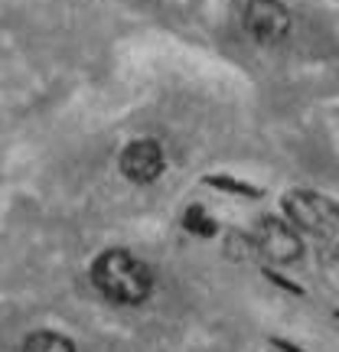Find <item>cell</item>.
I'll list each match as a JSON object with an SVG mask.
<instances>
[{"instance_id":"cell-8","label":"cell","mask_w":339,"mask_h":352,"mask_svg":"<svg viewBox=\"0 0 339 352\" xmlns=\"http://www.w3.org/2000/svg\"><path fill=\"white\" fill-rule=\"evenodd\" d=\"M206 186H219L226 192H239V196H261V189L248 186V183H239V179H228V176H206Z\"/></svg>"},{"instance_id":"cell-3","label":"cell","mask_w":339,"mask_h":352,"mask_svg":"<svg viewBox=\"0 0 339 352\" xmlns=\"http://www.w3.org/2000/svg\"><path fill=\"white\" fill-rule=\"evenodd\" d=\"M284 212L297 222L307 232H316V235H329L339 222V209L333 202H327L316 192H287L284 196Z\"/></svg>"},{"instance_id":"cell-6","label":"cell","mask_w":339,"mask_h":352,"mask_svg":"<svg viewBox=\"0 0 339 352\" xmlns=\"http://www.w3.org/2000/svg\"><path fill=\"white\" fill-rule=\"evenodd\" d=\"M20 352H76V342L56 329H39V333L26 336Z\"/></svg>"},{"instance_id":"cell-4","label":"cell","mask_w":339,"mask_h":352,"mask_svg":"<svg viewBox=\"0 0 339 352\" xmlns=\"http://www.w3.org/2000/svg\"><path fill=\"white\" fill-rule=\"evenodd\" d=\"M254 245L261 248L274 264H294L303 258V241L294 228L284 222V219H274L267 215L258 222V232H254Z\"/></svg>"},{"instance_id":"cell-5","label":"cell","mask_w":339,"mask_h":352,"mask_svg":"<svg viewBox=\"0 0 339 352\" xmlns=\"http://www.w3.org/2000/svg\"><path fill=\"white\" fill-rule=\"evenodd\" d=\"M118 166H121L124 179L138 183V186H147V183H153L157 176L164 173V151H160L157 140L147 138L131 140L121 151V157H118Z\"/></svg>"},{"instance_id":"cell-7","label":"cell","mask_w":339,"mask_h":352,"mask_svg":"<svg viewBox=\"0 0 339 352\" xmlns=\"http://www.w3.org/2000/svg\"><path fill=\"white\" fill-rule=\"evenodd\" d=\"M186 228L193 232V235H199V239H212L215 235V222L206 215V209H199V206H193V209H186Z\"/></svg>"},{"instance_id":"cell-1","label":"cell","mask_w":339,"mask_h":352,"mask_svg":"<svg viewBox=\"0 0 339 352\" xmlns=\"http://www.w3.org/2000/svg\"><path fill=\"white\" fill-rule=\"evenodd\" d=\"M91 284L111 303L134 307V303H144L151 297L153 274L138 254L124 252V248H108L91 264Z\"/></svg>"},{"instance_id":"cell-2","label":"cell","mask_w":339,"mask_h":352,"mask_svg":"<svg viewBox=\"0 0 339 352\" xmlns=\"http://www.w3.org/2000/svg\"><path fill=\"white\" fill-rule=\"evenodd\" d=\"M241 26H245V33L254 43L277 46V43H284L290 36L294 16H290V10L281 0H248L245 13H241Z\"/></svg>"}]
</instances>
